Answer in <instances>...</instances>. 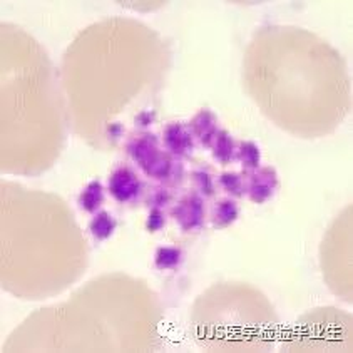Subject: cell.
<instances>
[{
    "mask_svg": "<svg viewBox=\"0 0 353 353\" xmlns=\"http://www.w3.org/2000/svg\"><path fill=\"white\" fill-rule=\"evenodd\" d=\"M125 152L148 178L164 186L176 188L186 178V170L181 159L161 146L159 137L154 132H132L125 141Z\"/></svg>",
    "mask_w": 353,
    "mask_h": 353,
    "instance_id": "obj_1",
    "label": "cell"
},
{
    "mask_svg": "<svg viewBox=\"0 0 353 353\" xmlns=\"http://www.w3.org/2000/svg\"><path fill=\"white\" fill-rule=\"evenodd\" d=\"M170 214L184 234L199 233L206 225L205 198L196 191H188L176 199L170 208Z\"/></svg>",
    "mask_w": 353,
    "mask_h": 353,
    "instance_id": "obj_2",
    "label": "cell"
},
{
    "mask_svg": "<svg viewBox=\"0 0 353 353\" xmlns=\"http://www.w3.org/2000/svg\"><path fill=\"white\" fill-rule=\"evenodd\" d=\"M108 191L119 205H134L144 199L146 186L131 166L121 164L109 174Z\"/></svg>",
    "mask_w": 353,
    "mask_h": 353,
    "instance_id": "obj_3",
    "label": "cell"
},
{
    "mask_svg": "<svg viewBox=\"0 0 353 353\" xmlns=\"http://www.w3.org/2000/svg\"><path fill=\"white\" fill-rule=\"evenodd\" d=\"M196 137L191 131L190 123L172 121L163 129V148L174 158L188 159L196 151Z\"/></svg>",
    "mask_w": 353,
    "mask_h": 353,
    "instance_id": "obj_4",
    "label": "cell"
},
{
    "mask_svg": "<svg viewBox=\"0 0 353 353\" xmlns=\"http://www.w3.org/2000/svg\"><path fill=\"white\" fill-rule=\"evenodd\" d=\"M245 178L246 196L250 198V201L256 203V205H263V203L270 201L274 193H276L278 186H280L278 172L272 166H260L258 170L245 174Z\"/></svg>",
    "mask_w": 353,
    "mask_h": 353,
    "instance_id": "obj_5",
    "label": "cell"
},
{
    "mask_svg": "<svg viewBox=\"0 0 353 353\" xmlns=\"http://www.w3.org/2000/svg\"><path fill=\"white\" fill-rule=\"evenodd\" d=\"M218 124V116L214 114L211 109H201V111L196 112L193 119L190 121L191 131H193L196 141H198L203 148H211L213 141L216 139L219 132Z\"/></svg>",
    "mask_w": 353,
    "mask_h": 353,
    "instance_id": "obj_6",
    "label": "cell"
},
{
    "mask_svg": "<svg viewBox=\"0 0 353 353\" xmlns=\"http://www.w3.org/2000/svg\"><path fill=\"white\" fill-rule=\"evenodd\" d=\"M211 152H213L214 161H218L221 166H228L236 159L238 141L226 129H219L216 139L211 144Z\"/></svg>",
    "mask_w": 353,
    "mask_h": 353,
    "instance_id": "obj_7",
    "label": "cell"
},
{
    "mask_svg": "<svg viewBox=\"0 0 353 353\" xmlns=\"http://www.w3.org/2000/svg\"><path fill=\"white\" fill-rule=\"evenodd\" d=\"M239 216V206L233 198L218 199L211 210V225L216 230H226L236 221Z\"/></svg>",
    "mask_w": 353,
    "mask_h": 353,
    "instance_id": "obj_8",
    "label": "cell"
},
{
    "mask_svg": "<svg viewBox=\"0 0 353 353\" xmlns=\"http://www.w3.org/2000/svg\"><path fill=\"white\" fill-rule=\"evenodd\" d=\"M103 203H104V186L99 179H94V181L85 184V188L81 191L79 198H77V205H79L81 210L91 214L101 211Z\"/></svg>",
    "mask_w": 353,
    "mask_h": 353,
    "instance_id": "obj_9",
    "label": "cell"
},
{
    "mask_svg": "<svg viewBox=\"0 0 353 353\" xmlns=\"http://www.w3.org/2000/svg\"><path fill=\"white\" fill-rule=\"evenodd\" d=\"M191 183L194 191L203 198H213L218 193V176L208 166H198L191 171Z\"/></svg>",
    "mask_w": 353,
    "mask_h": 353,
    "instance_id": "obj_10",
    "label": "cell"
},
{
    "mask_svg": "<svg viewBox=\"0 0 353 353\" xmlns=\"http://www.w3.org/2000/svg\"><path fill=\"white\" fill-rule=\"evenodd\" d=\"M117 228V221L116 218L112 216L109 211H97L94 213V216L91 221H89V231L97 241H104V239H109L114 234V231Z\"/></svg>",
    "mask_w": 353,
    "mask_h": 353,
    "instance_id": "obj_11",
    "label": "cell"
},
{
    "mask_svg": "<svg viewBox=\"0 0 353 353\" xmlns=\"http://www.w3.org/2000/svg\"><path fill=\"white\" fill-rule=\"evenodd\" d=\"M176 201V194L172 188L164 186V184H158V186L151 188L146 191L143 199V205L149 208V210H166L171 208Z\"/></svg>",
    "mask_w": 353,
    "mask_h": 353,
    "instance_id": "obj_12",
    "label": "cell"
},
{
    "mask_svg": "<svg viewBox=\"0 0 353 353\" xmlns=\"http://www.w3.org/2000/svg\"><path fill=\"white\" fill-rule=\"evenodd\" d=\"M236 159L241 163L243 172L248 174V172L258 170V168L261 166L260 148H258V144H254L253 141H239Z\"/></svg>",
    "mask_w": 353,
    "mask_h": 353,
    "instance_id": "obj_13",
    "label": "cell"
},
{
    "mask_svg": "<svg viewBox=\"0 0 353 353\" xmlns=\"http://www.w3.org/2000/svg\"><path fill=\"white\" fill-rule=\"evenodd\" d=\"M218 188L225 191L230 198L238 199L246 194V178L243 172L223 171L218 176Z\"/></svg>",
    "mask_w": 353,
    "mask_h": 353,
    "instance_id": "obj_14",
    "label": "cell"
},
{
    "mask_svg": "<svg viewBox=\"0 0 353 353\" xmlns=\"http://www.w3.org/2000/svg\"><path fill=\"white\" fill-rule=\"evenodd\" d=\"M184 260V253L181 248L176 246H161L156 250L154 266L158 270H174L181 265Z\"/></svg>",
    "mask_w": 353,
    "mask_h": 353,
    "instance_id": "obj_15",
    "label": "cell"
},
{
    "mask_svg": "<svg viewBox=\"0 0 353 353\" xmlns=\"http://www.w3.org/2000/svg\"><path fill=\"white\" fill-rule=\"evenodd\" d=\"M146 231L149 233H158L166 226V213L164 210H149V214L146 218Z\"/></svg>",
    "mask_w": 353,
    "mask_h": 353,
    "instance_id": "obj_16",
    "label": "cell"
},
{
    "mask_svg": "<svg viewBox=\"0 0 353 353\" xmlns=\"http://www.w3.org/2000/svg\"><path fill=\"white\" fill-rule=\"evenodd\" d=\"M154 121H156L154 111H141L139 114L136 116L134 123H136V128H139L141 131H146V128H149Z\"/></svg>",
    "mask_w": 353,
    "mask_h": 353,
    "instance_id": "obj_17",
    "label": "cell"
},
{
    "mask_svg": "<svg viewBox=\"0 0 353 353\" xmlns=\"http://www.w3.org/2000/svg\"><path fill=\"white\" fill-rule=\"evenodd\" d=\"M108 134L111 137H114V139H119V137L123 136V128H121V124H111V125H109Z\"/></svg>",
    "mask_w": 353,
    "mask_h": 353,
    "instance_id": "obj_18",
    "label": "cell"
}]
</instances>
